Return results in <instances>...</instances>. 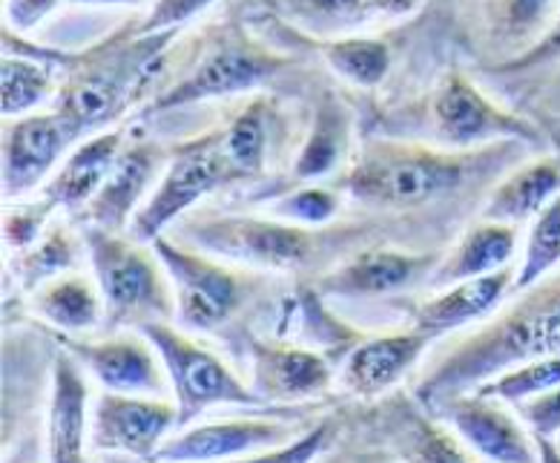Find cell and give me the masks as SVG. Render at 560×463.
Here are the masks:
<instances>
[{"mask_svg":"<svg viewBox=\"0 0 560 463\" xmlns=\"http://www.w3.org/2000/svg\"><path fill=\"white\" fill-rule=\"evenodd\" d=\"M215 0H153L141 18H136V30L141 35H155V32H182L190 21L205 15Z\"/></svg>","mask_w":560,"mask_h":463,"instance_id":"39","label":"cell"},{"mask_svg":"<svg viewBox=\"0 0 560 463\" xmlns=\"http://www.w3.org/2000/svg\"><path fill=\"white\" fill-rule=\"evenodd\" d=\"M55 217V210L47 201H18L15 208L7 210V222H3V240H7L9 251H26L40 240V233L47 231L49 219Z\"/></svg>","mask_w":560,"mask_h":463,"instance_id":"38","label":"cell"},{"mask_svg":"<svg viewBox=\"0 0 560 463\" xmlns=\"http://www.w3.org/2000/svg\"><path fill=\"white\" fill-rule=\"evenodd\" d=\"M124 144H127V136L118 127L81 139L44 185L40 199L47 201L55 213H78L81 217L86 205L101 190V185L107 182Z\"/></svg>","mask_w":560,"mask_h":463,"instance_id":"23","label":"cell"},{"mask_svg":"<svg viewBox=\"0 0 560 463\" xmlns=\"http://www.w3.org/2000/svg\"><path fill=\"white\" fill-rule=\"evenodd\" d=\"M546 136H549V141H555V147H558V155H560V136H558V132L546 130Z\"/></svg>","mask_w":560,"mask_h":463,"instance_id":"45","label":"cell"},{"mask_svg":"<svg viewBox=\"0 0 560 463\" xmlns=\"http://www.w3.org/2000/svg\"><path fill=\"white\" fill-rule=\"evenodd\" d=\"M537 440V458L540 463H560V447L552 438H535Z\"/></svg>","mask_w":560,"mask_h":463,"instance_id":"44","label":"cell"},{"mask_svg":"<svg viewBox=\"0 0 560 463\" xmlns=\"http://www.w3.org/2000/svg\"><path fill=\"white\" fill-rule=\"evenodd\" d=\"M67 0H3V30L30 35L52 18Z\"/></svg>","mask_w":560,"mask_h":463,"instance_id":"42","label":"cell"},{"mask_svg":"<svg viewBox=\"0 0 560 463\" xmlns=\"http://www.w3.org/2000/svg\"><path fill=\"white\" fill-rule=\"evenodd\" d=\"M150 245L173 282L176 320L185 332H219L245 309L259 288V277L250 270H238L233 263L173 240L167 233L155 236Z\"/></svg>","mask_w":560,"mask_h":463,"instance_id":"7","label":"cell"},{"mask_svg":"<svg viewBox=\"0 0 560 463\" xmlns=\"http://www.w3.org/2000/svg\"><path fill=\"white\" fill-rule=\"evenodd\" d=\"M84 256V236L67 228V224L52 222L47 231L40 233V240L35 245L18 254V282L32 293L49 279L78 270Z\"/></svg>","mask_w":560,"mask_h":463,"instance_id":"32","label":"cell"},{"mask_svg":"<svg viewBox=\"0 0 560 463\" xmlns=\"http://www.w3.org/2000/svg\"><path fill=\"white\" fill-rule=\"evenodd\" d=\"M167 164V150L155 141H132L118 153L107 182L81 213V224H98L107 231L127 233L132 219L159 185Z\"/></svg>","mask_w":560,"mask_h":463,"instance_id":"17","label":"cell"},{"mask_svg":"<svg viewBox=\"0 0 560 463\" xmlns=\"http://www.w3.org/2000/svg\"><path fill=\"white\" fill-rule=\"evenodd\" d=\"M512 291L514 268L440 288V293L429 297V300L420 302L411 311L415 314L411 328L429 334L431 340H438V337H445V334L457 332V328H466V325L486 320Z\"/></svg>","mask_w":560,"mask_h":463,"instance_id":"24","label":"cell"},{"mask_svg":"<svg viewBox=\"0 0 560 463\" xmlns=\"http://www.w3.org/2000/svg\"><path fill=\"white\" fill-rule=\"evenodd\" d=\"M3 121V199L12 205L44 190L81 139L55 107Z\"/></svg>","mask_w":560,"mask_h":463,"instance_id":"11","label":"cell"},{"mask_svg":"<svg viewBox=\"0 0 560 463\" xmlns=\"http://www.w3.org/2000/svg\"><path fill=\"white\" fill-rule=\"evenodd\" d=\"M55 340L84 366L90 378L98 380L104 392L147 397H164V392H170L162 357L141 332L113 334L101 340H86L81 334H55Z\"/></svg>","mask_w":560,"mask_h":463,"instance_id":"12","label":"cell"},{"mask_svg":"<svg viewBox=\"0 0 560 463\" xmlns=\"http://www.w3.org/2000/svg\"><path fill=\"white\" fill-rule=\"evenodd\" d=\"M560 268V196L529 222L521 263L514 268V291L521 293Z\"/></svg>","mask_w":560,"mask_h":463,"instance_id":"33","label":"cell"},{"mask_svg":"<svg viewBox=\"0 0 560 463\" xmlns=\"http://www.w3.org/2000/svg\"><path fill=\"white\" fill-rule=\"evenodd\" d=\"M517 417H521L526 429L535 438H558L560 435V386L549 389V392L537 394L514 406Z\"/></svg>","mask_w":560,"mask_h":463,"instance_id":"40","label":"cell"},{"mask_svg":"<svg viewBox=\"0 0 560 463\" xmlns=\"http://www.w3.org/2000/svg\"><path fill=\"white\" fill-rule=\"evenodd\" d=\"M337 435V420L334 417H325L316 426H311L305 435L288 440L282 447L261 449L254 455L236 458V461L224 463H314L316 458L325 455V449L330 447V440Z\"/></svg>","mask_w":560,"mask_h":463,"instance_id":"37","label":"cell"},{"mask_svg":"<svg viewBox=\"0 0 560 463\" xmlns=\"http://www.w3.org/2000/svg\"><path fill=\"white\" fill-rule=\"evenodd\" d=\"M425 118L434 141L452 150H477L500 141H521L537 150L549 144L546 130L491 101L463 70L440 78L425 101Z\"/></svg>","mask_w":560,"mask_h":463,"instance_id":"9","label":"cell"},{"mask_svg":"<svg viewBox=\"0 0 560 463\" xmlns=\"http://www.w3.org/2000/svg\"><path fill=\"white\" fill-rule=\"evenodd\" d=\"M434 415L466 443L477 458L489 463H540L537 440L506 403L491 401L477 392L457 394L440 403Z\"/></svg>","mask_w":560,"mask_h":463,"instance_id":"13","label":"cell"},{"mask_svg":"<svg viewBox=\"0 0 560 463\" xmlns=\"http://www.w3.org/2000/svg\"><path fill=\"white\" fill-rule=\"evenodd\" d=\"M443 254L434 251H399V247H365L348 256L346 263L330 268L316 279V291L323 297L342 300H374L388 297L420 282H429Z\"/></svg>","mask_w":560,"mask_h":463,"instance_id":"15","label":"cell"},{"mask_svg":"<svg viewBox=\"0 0 560 463\" xmlns=\"http://www.w3.org/2000/svg\"><path fill=\"white\" fill-rule=\"evenodd\" d=\"M429 0H261L273 21L307 38L357 35L380 21H399L420 12Z\"/></svg>","mask_w":560,"mask_h":463,"instance_id":"20","label":"cell"},{"mask_svg":"<svg viewBox=\"0 0 560 463\" xmlns=\"http://www.w3.org/2000/svg\"><path fill=\"white\" fill-rule=\"evenodd\" d=\"M58 67L32 47L26 35L3 30V61H0V109L3 118H21L38 113L58 99L61 78Z\"/></svg>","mask_w":560,"mask_h":463,"instance_id":"26","label":"cell"},{"mask_svg":"<svg viewBox=\"0 0 560 463\" xmlns=\"http://www.w3.org/2000/svg\"><path fill=\"white\" fill-rule=\"evenodd\" d=\"M178 429L176 403L147 394L104 392L93 406V449L153 461Z\"/></svg>","mask_w":560,"mask_h":463,"instance_id":"14","label":"cell"},{"mask_svg":"<svg viewBox=\"0 0 560 463\" xmlns=\"http://www.w3.org/2000/svg\"><path fill=\"white\" fill-rule=\"evenodd\" d=\"M32 311L58 334H86L107 320V305L95 277L70 270L35 288L30 297Z\"/></svg>","mask_w":560,"mask_h":463,"instance_id":"30","label":"cell"},{"mask_svg":"<svg viewBox=\"0 0 560 463\" xmlns=\"http://www.w3.org/2000/svg\"><path fill=\"white\" fill-rule=\"evenodd\" d=\"M555 63H560V15L555 18L552 30L546 32L537 47H532L529 53L514 58V61L491 67L489 72H494V76H529V72L549 70Z\"/></svg>","mask_w":560,"mask_h":463,"instance_id":"41","label":"cell"},{"mask_svg":"<svg viewBox=\"0 0 560 463\" xmlns=\"http://www.w3.org/2000/svg\"><path fill=\"white\" fill-rule=\"evenodd\" d=\"M540 357H560V270L521 291L498 317L443 351L420 380L417 401L438 409L500 371Z\"/></svg>","mask_w":560,"mask_h":463,"instance_id":"2","label":"cell"},{"mask_svg":"<svg viewBox=\"0 0 560 463\" xmlns=\"http://www.w3.org/2000/svg\"><path fill=\"white\" fill-rule=\"evenodd\" d=\"M178 35L182 32L141 35L132 21L78 53L35 44V49L61 70V90L52 107L70 121L78 139L109 130L162 76Z\"/></svg>","mask_w":560,"mask_h":463,"instance_id":"1","label":"cell"},{"mask_svg":"<svg viewBox=\"0 0 560 463\" xmlns=\"http://www.w3.org/2000/svg\"><path fill=\"white\" fill-rule=\"evenodd\" d=\"M517 231L521 228H514V224L480 219L463 233L460 242L448 254H443L440 265L429 277V286L440 291V288L457 286V282H466V279L489 277V274L512 268L517 242H521Z\"/></svg>","mask_w":560,"mask_h":463,"instance_id":"28","label":"cell"},{"mask_svg":"<svg viewBox=\"0 0 560 463\" xmlns=\"http://www.w3.org/2000/svg\"><path fill=\"white\" fill-rule=\"evenodd\" d=\"M70 7H84V9H139V7H153V0H67Z\"/></svg>","mask_w":560,"mask_h":463,"instance_id":"43","label":"cell"},{"mask_svg":"<svg viewBox=\"0 0 560 463\" xmlns=\"http://www.w3.org/2000/svg\"><path fill=\"white\" fill-rule=\"evenodd\" d=\"M228 185H236L231 164L222 150V127L199 132L192 139L167 147V164L159 185L136 213L130 224V236L141 242H153L167 233L178 219H185L205 196L215 194Z\"/></svg>","mask_w":560,"mask_h":463,"instance_id":"10","label":"cell"},{"mask_svg":"<svg viewBox=\"0 0 560 463\" xmlns=\"http://www.w3.org/2000/svg\"><path fill=\"white\" fill-rule=\"evenodd\" d=\"M521 141L452 150L411 141L371 139L339 178V190L376 210H417L457 194L480 176L514 164Z\"/></svg>","mask_w":560,"mask_h":463,"instance_id":"3","label":"cell"},{"mask_svg":"<svg viewBox=\"0 0 560 463\" xmlns=\"http://www.w3.org/2000/svg\"><path fill=\"white\" fill-rule=\"evenodd\" d=\"M351 130V107L339 99L337 90H323V93L316 95L305 139H302L296 159H293V185H311V182L334 176L348 162Z\"/></svg>","mask_w":560,"mask_h":463,"instance_id":"25","label":"cell"},{"mask_svg":"<svg viewBox=\"0 0 560 463\" xmlns=\"http://www.w3.org/2000/svg\"><path fill=\"white\" fill-rule=\"evenodd\" d=\"M328 463H339V461H328Z\"/></svg>","mask_w":560,"mask_h":463,"instance_id":"46","label":"cell"},{"mask_svg":"<svg viewBox=\"0 0 560 463\" xmlns=\"http://www.w3.org/2000/svg\"><path fill=\"white\" fill-rule=\"evenodd\" d=\"M182 242L242 268L284 274L314 265L334 236L277 217H213L187 222Z\"/></svg>","mask_w":560,"mask_h":463,"instance_id":"6","label":"cell"},{"mask_svg":"<svg viewBox=\"0 0 560 463\" xmlns=\"http://www.w3.org/2000/svg\"><path fill=\"white\" fill-rule=\"evenodd\" d=\"M431 343L429 334L417 328L365 337L348 351L339 369V386L353 397H380L415 369Z\"/></svg>","mask_w":560,"mask_h":463,"instance_id":"22","label":"cell"},{"mask_svg":"<svg viewBox=\"0 0 560 463\" xmlns=\"http://www.w3.org/2000/svg\"><path fill=\"white\" fill-rule=\"evenodd\" d=\"M86 263L107 305L109 328H141L153 320H176V293L150 242L130 233L81 224Z\"/></svg>","mask_w":560,"mask_h":463,"instance_id":"5","label":"cell"},{"mask_svg":"<svg viewBox=\"0 0 560 463\" xmlns=\"http://www.w3.org/2000/svg\"><path fill=\"white\" fill-rule=\"evenodd\" d=\"M560 15V0H471L475 40L486 70L509 63L537 47Z\"/></svg>","mask_w":560,"mask_h":463,"instance_id":"19","label":"cell"},{"mask_svg":"<svg viewBox=\"0 0 560 463\" xmlns=\"http://www.w3.org/2000/svg\"><path fill=\"white\" fill-rule=\"evenodd\" d=\"M342 210V196L323 185H293L279 201L270 205V217L305 228H328Z\"/></svg>","mask_w":560,"mask_h":463,"instance_id":"36","label":"cell"},{"mask_svg":"<svg viewBox=\"0 0 560 463\" xmlns=\"http://www.w3.org/2000/svg\"><path fill=\"white\" fill-rule=\"evenodd\" d=\"M284 30H291V26H284ZM291 32L323 58L325 67L339 81H346L357 90H376L394 67L392 44L380 35L357 32V35H337V38H307L296 30Z\"/></svg>","mask_w":560,"mask_h":463,"instance_id":"31","label":"cell"},{"mask_svg":"<svg viewBox=\"0 0 560 463\" xmlns=\"http://www.w3.org/2000/svg\"><path fill=\"white\" fill-rule=\"evenodd\" d=\"M153 343L167 371L170 392L178 409V429L190 426L213 406H261L254 389L236 378V371L215 357L210 348L196 343L185 328L170 320H153L139 328Z\"/></svg>","mask_w":560,"mask_h":463,"instance_id":"8","label":"cell"},{"mask_svg":"<svg viewBox=\"0 0 560 463\" xmlns=\"http://www.w3.org/2000/svg\"><path fill=\"white\" fill-rule=\"evenodd\" d=\"M293 438L296 435L291 426L282 420H265V417L190 424L176 435H170L150 463H224L254 455L261 449L282 447Z\"/></svg>","mask_w":560,"mask_h":463,"instance_id":"16","label":"cell"},{"mask_svg":"<svg viewBox=\"0 0 560 463\" xmlns=\"http://www.w3.org/2000/svg\"><path fill=\"white\" fill-rule=\"evenodd\" d=\"M560 196V155H537L509 171L486 199L480 219L523 228Z\"/></svg>","mask_w":560,"mask_h":463,"instance_id":"27","label":"cell"},{"mask_svg":"<svg viewBox=\"0 0 560 463\" xmlns=\"http://www.w3.org/2000/svg\"><path fill=\"white\" fill-rule=\"evenodd\" d=\"M291 67H296V55L273 49L261 38H254L238 21H228L213 26L176 81L153 95L147 116H162L201 101L256 93Z\"/></svg>","mask_w":560,"mask_h":463,"instance_id":"4","label":"cell"},{"mask_svg":"<svg viewBox=\"0 0 560 463\" xmlns=\"http://www.w3.org/2000/svg\"><path fill=\"white\" fill-rule=\"evenodd\" d=\"M247 355H250V389L265 403L311 401L328 392L334 383L328 357L314 348L250 337Z\"/></svg>","mask_w":560,"mask_h":463,"instance_id":"18","label":"cell"},{"mask_svg":"<svg viewBox=\"0 0 560 463\" xmlns=\"http://www.w3.org/2000/svg\"><path fill=\"white\" fill-rule=\"evenodd\" d=\"M93 447V409L86 371L70 351L58 348L52 360V392L47 415L49 463H86Z\"/></svg>","mask_w":560,"mask_h":463,"instance_id":"21","label":"cell"},{"mask_svg":"<svg viewBox=\"0 0 560 463\" xmlns=\"http://www.w3.org/2000/svg\"><path fill=\"white\" fill-rule=\"evenodd\" d=\"M279 127L282 113L277 101L268 95H254L222 124V150L236 182L261 178L268 173Z\"/></svg>","mask_w":560,"mask_h":463,"instance_id":"29","label":"cell"},{"mask_svg":"<svg viewBox=\"0 0 560 463\" xmlns=\"http://www.w3.org/2000/svg\"><path fill=\"white\" fill-rule=\"evenodd\" d=\"M555 386H560V357H540V360L500 371L491 380L480 383L475 392L491 397V401L506 403V406H517V403L537 397Z\"/></svg>","mask_w":560,"mask_h":463,"instance_id":"34","label":"cell"},{"mask_svg":"<svg viewBox=\"0 0 560 463\" xmlns=\"http://www.w3.org/2000/svg\"><path fill=\"white\" fill-rule=\"evenodd\" d=\"M399 447L406 463H471L452 435L422 415L402 417Z\"/></svg>","mask_w":560,"mask_h":463,"instance_id":"35","label":"cell"}]
</instances>
